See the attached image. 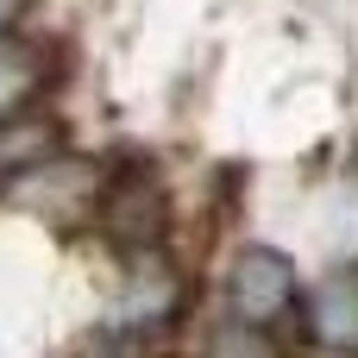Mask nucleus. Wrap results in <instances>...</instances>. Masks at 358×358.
<instances>
[{
	"mask_svg": "<svg viewBox=\"0 0 358 358\" xmlns=\"http://www.w3.org/2000/svg\"><path fill=\"white\" fill-rule=\"evenodd\" d=\"M214 358H277V352H271V340L252 321H239V327H220L214 334Z\"/></svg>",
	"mask_w": 358,
	"mask_h": 358,
	"instance_id": "5",
	"label": "nucleus"
},
{
	"mask_svg": "<svg viewBox=\"0 0 358 358\" xmlns=\"http://www.w3.org/2000/svg\"><path fill=\"white\" fill-rule=\"evenodd\" d=\"M13 19H19V0H0V31H6Z\"/></svg>",
	"mask_w": 358,
	"mask_h": 358,
	"instance_id": "6",
	"label": "nucleus"
},
{
	"mask_svg": "<svg viewBox=\"0 0 358 358\" xmlns=\"http://www.w3.org/2000/svg\"><path fill=\"white\" fill-rule=\"evenodd\" d=\"M31 76H38V69H31V50H19V44H6V38H0V120L25 101Z\"/></svg>",
	"mask_w": 358,
	"mask_h": 358,
	"instance_id": "4",
	"label": "nucleus"
},
{
	"mask_svg": "<svg viewBox=\"0 0 358 358\" xmlns=\"http://www.w3.org/2000/svg\"><path fill=\"white\" fill-rule=\"evenodd\" d=\"M227 302L239 321H277L283 302H289V258L283 252H264V245H245L227 271Z\"/></svg>",
	"mask_w": 358,
	"mask_h": 358,
	"instance_id": "1",
	"label": "nucleus"
},
{
	"mask_svg": "<svg viewBox=\"0 0 358 358\" xmlns=\"http://www.w3.org/2000/svg\"><path fill=\"white\" fill-rule=\"evenodd\" d=\"M321 327L340 346H358V277H334L321 289Z\"/></svg>",
	"mask_w": 358,
	"mask_h": 358,
	"instance_id": "2",
	"label": "nucleus"
},
{
	"mask_svg": "<svg viewBox=\"0 0 358 358\" xmlns=\"http://www.w3.org/2000/svg\"><path fill=\"white\" fill-rule=\"evenodd\" d=\"M113 227H120L126 239H157V227H164V195H157V182H138V201H126V189H120Z\"/></svg>",
	"mask_w": 358,
	"mask_h": 358,
	"instance_id": "3",
	"label": "nucleus"
}]
</instances>
